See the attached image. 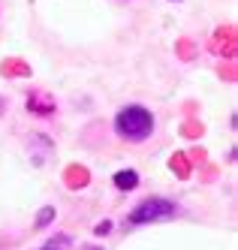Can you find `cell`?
<instances>
[{"label": "cell", "mask_w": 238, "mask_h": 250, "mask_svg": "<svg viewBox=\"0 0 238 250\" xmlns=\"http://www.w3.org/2000/svg\"><path fill=\"white\" fill-rule=\"evenodd\" d=\"M51 220H54V208H51V205H48V208H43L40 214H36V226H40V229H45Z\"/></svg>", "instance_id": "cell-4"}, {"label": "cell", "mask_w": 238, "mask_h": 250, "mask_svg": "<svg viewBox=\"0 0 238 250\" xmlns=\"http://www.w3.org/2000/svg\"><path fill=\"white\" fill-rule=\"evenodd\" d=\"M115 130L130 142H142L154 133V115L148 109H142V105H127L115 118Z\"/></svg>", "instance_id": "cell-1"}, {"label": "cell", "mask_w": 238, "mask_h": 250, "mask_svg": "<svg viewBox=\"0 0 238 250\" xmlns=\"http://www.w3.org/2000/svg\"><path fill=\"white\" fill-rule=\"evenodd\" d=\"M115 187H118V190H136V187H139V175H136L133 169H121V172L115 175Z\"/></svg>", "instance_id": "cell-3"}, {"label": "cell", "mask_w": 238, "mask_h": 250, "mask_svg": "<svg viewBox=\"0 0 238 250\" xmlns=\"http://www.w3.org/2000/svg\"><path fill=\"white\" fill-rule=\"evenodd\" d=\"M94 232H97V235H106V232H112V220H103V223H97V226H94Z\"/></svg>", "instance_id": "cell-6"}, {"label": "cell", "mask_w": 238, "mask_h": 250, "mask_svg": "<svg viewBox=\"0 0 238 250\" xmlns=\"http://www.w3.org/2000/svg\"><path fill=\"white\" fill-rule=\"evenodd\" d=\"M85 250H97V247H85Z\"/></svg>", "instance_id": "cell-7"}, {"label": "cell", "mask_w": 238, "mask_h": 250, "mask_svg": "<svg viewBox=\"0 0 238 250\" xmlns=\"http://www.w3.org/2000/svg\"><path fill=\"white\" fill-rule=\"evenodd\" d=\"M175 214V202L169 199H145L130 217H127V223L133 226H142V223H154V220H166Z\"/></svg>", "instance_id": "cell-2"}, {"label": "cell", "mask_w": 238, "mask_h": 250, "mask_svg": "<svg viewBox=\"0 0 238 250\" xmlns=\"http://www.w3.org/2000/svg\"><path fill=\"white\" fill-rule=\"evenodd\" d=\"M66 244H69V238H64V235H61V238H54V241H48V244H45L43 250H66Z\"/></svg>", "instance_id": "cell-5"}]
</instances>
